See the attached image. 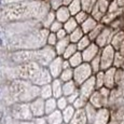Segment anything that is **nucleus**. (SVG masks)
Listing matches in <instances>:
<instances>
[{
	"label": "nucleus",
	"instance_id": "nucleus-1",
	"mask_svg": "<svg viewBox=\"0 0 124 124\" xmlns=\"http://www.w3.org/2000/svg\"><path fill=\"white\" fill-rule=\"evenodd\" d=\"M56 18L59 23H66L70 18V11L67 7H61L59 9H57Z\"/></svg>",
	"mask_w": 124,
	"mask_h": 124
},
{
	"label": "nucleus",
	"instance_id": "nucleus-2",
	"mask_svg": "<svg viewBox=\"0 0 124 124\" xmlns=\"http://www.w3.org/2000/svg\"><path fill=\"white\" fill-rule=\"evenodd\" d=\"M69 41H70V39H69V37L65 38V39H62V40H58L56 43V52L58 53V55H64V53H65L66 49L68 47L69 45Z\"/></svg>",
	"mask_w": 124,
	"mask_h": 124
},
{
	"label": "nucleus",
	"instance_id": "nucleus-3",
	"mask_svg": "<svg viewBox=\"0 0 124 124\" xmlns=\"http://www.w3.org/2000/svg\"><path fill=\"white\" fill-rule=\"evenodd\" d=\"M64 29L66 30L67 34H71L77 29V21L73 18H69V20L64 24Z\"/></svg>",
	"mask_w": 124,
	"mask_h": 124
},
{
	"label": "nucleus",
	"instance_id": "nucleus-4",
	"mask_svg": "<svg viewBox=\"0 0 124 124\" xmlns=\"http://www.w3.org/2000/svg\"><path fill=\"white\" fill-rule=\"evenodd\" d=\"M76 50H77V46L75 44H69L68 47L66 49L65 53H64V58H69V57H72L76 54Z\"/></svg>",
	"mask_w": 124,
	"mask_h": 124
},
{
	"label": "nucleus",
	"instance_id": "nucleus-5",
	"mask_svg": "<svg viewBox=\"0 0 124 124\" xmlns=\"http://www.w3.org/2000/svg\"><path fill=\"white\" fill-rule=\"evenodd\" d=\"M62 28H64V27H63V24L59 23L58 21L54 22L51 26H50V30H51V31L53 32V34H56V32H58L59 30L62 29Z\"/></svg>",
	"mask_w": 124,
	"mask_h": 124
},
{
	"label": "nucleus",
	"instance_id": "nucleus-6",
	"mask_svg": "<svg viewBox=\"0 0 124 124\" xmlns=\"http://www.w3.org/2000/svg\"><path fill=\"white\" fill-rule=\"evenodd\" d=\"M49 43L50 44H52V45H56L57 43V41H58V39H57V36L56 34H53V32H51L49 36Z\"/></svg>",
	"mask_w": 124,
	"mask_h": 124
},
{
	"label": "nucleus",
	"instance_id": "nucleus-7",
	"mask_svg": "<svg viewBox=\"0 0 124 124\" xmlns=\"http://www.w3.org/2000/svg\"><path fill=\"white\" fill-rule=\"evenodd\" d=\"M56 36H57V39L58 40H62V39H65V38L68 37V34L66 32V30L64 28H62L58 32H56Z\"/></svg>",
	"mask_w": 124,
	"mask_h": 124
},
{
	"label": "nucleus",
	"instance_id": "nucleus-8",
	"mask_svg": "<svg viewBox=\"0 0 124 124\" xmlns=\"http://www.w3.org/2000/svg\"><path fill=\"white\" fill-rule=\"evenodd\" d=\"M68 9L71 13H75V9H76V12H77L78 9H79V1H72L70 3V7H68Z\"/></svg>",
	"mask_w": 124,
	"mask_h": 124
},
{
	"label": "nucleus",
	"instance_id": "nucleus-9",
	"mask_svg": "<svg viewBox=\"0 0 124 124\" xmlns=\"http://www.w3.org/2000/svg\"><path fill=\"white\" fill-rule=\"evenodd\" d=\"M52 4V8L53 9H59L61 8V4L63 3V0H50Z\"/></svg>",
	"mask_w": 124,
	"mask_h": 124
},
{
	"label": "nucleus",
	"instance_id": "nucleus-10",
	"mask_svg": "<svg viewBox=\"0 0 124 124\" xmlns=\"http://www.w3.org/2000/svg\"><path fill=\"white\" fill-rule=\"evenodd\" d=\"M69 69H70V68L65 69V70H64V72H63V79L69 80V78H70V70H69Z\"/></svg>",
	"mask_w": 124,
	"mask_h": 124
},
{
	"label": "nucleus",
	"instance_id": "nucleus-11",
	"mask_svg": "<svg viewBox=\"0 0 124 124\" xmlns=\"http://www.w3.org/2000/svg\"><path fill=\"white\" fill-rule=\"evenodd\" d=\"M73 0H63V3L65 4V7L66 6H69V4H70V2H72Z\"/></svg>",
	"mask_w": 124,
	"mask_h": 124
},
{
	"label": "nucleus",
	"instance_id": "nucleus-12",
	"mask_svg": "<svg viewBox=\"0 0 124 124\" xmlns=\"http://www.w3.org/2000/svg\"><path fill=\"white\" fill-rule=\"evenodd\" d=\"M1 44H2V39H1V36H0V46H1Z\"/></svg>",
	"mask_w": 124,
	"mask_h": 124
},
{
	"label": "nucleus",
	"instance_id": "nucleus-13",
	"mask_svg": "<svg viewBox=\"0 0 124 124\" xmlns=\"http://www.w3.org/2000/svg\"><path fill=\"white\" fill-rule=\"evenodd\" d=\"M0 4H1V0H0Z\"/></svg>",
	"mask_w": 124,
	"mask_h": 124
}]
</instances>
